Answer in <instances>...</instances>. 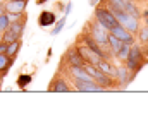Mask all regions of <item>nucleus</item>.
<instances>
[{
	"label": "nucleus",
	"mask_w": 148,
	"mask_h": 120,
	"mask_svg": "<svg viewBox=\"0 0 148 120\" xmlns=\"http://www.w3.org/2000/svg\"><path fill=\"white\" fill-rule=\"evenodd\" d=\"M145 55H147V53H143V46L133 43V45L129 46V53H127V58H126L124 65H126L131 72L138 74V72L145 67V64L148 62V58H145Z\"/></svg>",
	"instance_id": "obj_1"
},
{
	"label": "nucleus",
	"mask_w": 148,
	"mask_h": 120,
	"mask_svg": "<svg viewBox=\"0 0 148 120\" xmlns=\"http://www.w3.org/2000/svg\"><path fill=\"white\" fill-rule=\"evenodd\" d=\"M73 81V87L74 91H79V93H105V89L97 84L93 79L84 81V79H71Z\"/></svg>",
	"instance_id": "obj_6"
},
{
	"label": "nucleus",
	"mask_w": 148,
	"mask_h": 120,
	"mask_svg": "<svg viewBox=\"0 0 148 120\" xmlns=\"http://www.w3.org/2000/svg\"><path fill=\"white\" fill-rule=\"evenodd\" d=\"M0 41H2V33H0Z\"/></svg>",
	"instance_id": "obj_28"
},
{
	"label": "nucleus",
	"mask_w": 148,
	"mask_h": 120,
	"mask_svg": "<svg viewBox=\"0 0 148 120\" xmlns=\"http://www.w3.org/2000/svg\"><path fill=\"white\" fill-rule=\"evenodd\" d=\"M84 31H86V33H88V35H90V36H91V38H93V40L97 41V43H98V45H100V46H102V48H103V50H105V52L112 57L110 48H109V43H107V38H109V29H105V28H103V26H102L95 17H93V19H90V21H88V28H86Z\"/></svg>",
	"instance_id": "obj_2"
},
{
	"label": "nucleus",
	"mask_w": 148,
	"mask_h": 120,
	"mask_svg": "<svg viewBox=\"0 0 148 120\" xmlns=\"http://www.w3.org/2000/svg\"><path fill=\"white\" fill-rule=\"evenodd\" d=\"M48 91H52V93H71L74 91V87L67 82L66 77H62V76H55L52 82H50V86H48Z\"/></svg>",
	"instance_id": "obj_8"
},
{
	"label": "nucleus",
	"mask_w": 148,
	"mask_h": 120,
	"mask_svg": "<svg viewBox=\"0 0 148 120\" xmlns=\"http://www.w3.org/2000/svg\"><path fill=\"white\" fill-rule=\"evenodd\" d=\"M5 12V9H3V3H0V14H3Z\"/></svg>",
	"instance_id": "obj_24"
},
{
	"label": "nucleus",
	"mask_w": 148,
	"mask_h": 120,
	"mask_svg": "<svg viewBox=\"0 0 148 120\" xmlns=\"http://www.w3.org/2000/svg\"><path fill=\"white\" fill-rule=\"evenodd\" d=\"M112 12H114V16H115V19H117V24H119V26L126 28V29L131 31L134 36L138 35V31H140V19L133 17L131 14H127V12H124V10H112Z\"/></svg>",
	"instance_id": "obj_4"
},
{
	"label": "nucleus",
	"mask_w": 148,
	"mask_h": 120,
	"mask_svg": "<svg viewBox=\"0 0 148 120\" xmlns=\"http://www.w3.org/2000/svg\"><path fill=\"white\" fill-rule=\"evenodd\" d=\"M55 21H57V16H55L52 10H43V12L38 16V26H41V28L53 26Z\"/></svg>",
	"instance_id": "obj_12"
},
{
	"label": "nucleus",
	"mask_w": 148,
	"mask_h": 120,
	"mask_svg": "<svg viewBox=\"0 0 148 120\" xmlns=\"http://www.w3.org/2000/svg\"><path fill=\"white\" fill-rule=\"evenodd\" d=\"M5 48H7V43H5V41H0V53L5 52Z\"/></svg>",
	"instance_id": "obj_23"
},
{
	"label": "nucleus",
	"mask_w": 148,
	"mask_h": 120,
	"mask_svg": "<svg viewBox=\"0 0 148 120\" xmlns=\"http://www.w3.org/2000/svg\"><path fill=\"white\" fill-rule=\"evenodd\" d=\"M66 17H67V16L60 17V19L57 21V26H55V28H52V31H50V35H52V36H57V35L64 29V26H66Z\"/></svg>",
	"instance_id": "obj_19"
},
{
	"label": "nucleus",
	"mask_w": 148,
	"mask_h": 120,
	"mask_svg": "<svg viewBox=\"0 0 148 120\" xmlns=\"http://www.w3.org/2000/svg\"><path fill=\"white\" fill-rule=\"evenodd\" d=\"M9 24H10V19H9V14L7 12H3V14H0V33H3L7 28H9Z\"/></svg>",
	"instance_id": "obj_20"
},
{
	"label": "nucleus",
	"mask_w": 148,
	"mask_h": 120,
	"mask_svg": "<svg viewBox=\"0 0 148 120\" xmlns=\"http://www.w3.org/2000/svg\"><path fill=\"white\" fill-rule=\"evenodd\" d=\"M107 43H109V48H110V53H112V57L117 53V50L122 46V41L119 40V38H115L114 35H110L109 33V38H107Z\"/></svg>",
	"instance_id": "obj_16"
},
{
	"label": "nucleus",
	"mask_w": 148,
	"mask_h": 120,
	"mask_svg": "<svg viewBox=\"0 0 148 120\" xmlns=\"http://www.w3.org/2000/svg\"><path fill=\"white\" fill-rule=\"evenodd\" d=\"M21 45H23V41L21 38H17V40H14L12 43H7V48H5V53L12 58V60H16L17 58V53H19V50H21Z\"/></svg>",
	"instance_id": "obj_15"
},
{
	"label": "nucleus",
	"mask_w": 148,
	"mask_h": 120,
	"mask_svg": "<svg viewBox=\"0 0 148 120\" xmlns=\"http://www.w3.org/2000/svg\"><path fill=\"white\" fill-rule=\"evenodd\" d=\"M71 10H73V2H67V3L64 5V10H62V12H64V16H69Z\"/></svg>",
	"instance_id": "obj_22"
},
{
	"label": "nucleus",
	"mask_w": 148,
	"mask_h": 120,
	"mask_svg": "<svg viewBox=\"0 0 148 120\" xmlns=\"http://www.w3.org/2000/svg\"><path fill=\"white\" fill-rule=\"evenodd\" d=\"M129 46H131V45L122 43V46L117 50V53H115L114 57H115V58H119V62H122V64H124V62H126V58H127V53H129Z\"/></svg>",
	"instance_id": "obj_18"
},
{
	"label": "nucleus",
	"mask_w": 148,
	"mask_h": 120,
	"mask_svg": "<svg viewBox=\"0 0 148 120\" xmlns=\"http://www.w3.org/2000/svg\"><path fill=\"white\" fill-rule=\"evenodd\" d=\"M26 2H28V0H26Z\"/></svg>",
	"instance_id": "obj_30"
},
{
	"label": "nucleus",
	"mask_w": 148,
	"mask_h": 120,
	"mask_svg": "<svg viewBox=\"0 0 148 120\" xmlns=\"http://www.w3.org/2000/svg\"><path fill=\"white\" fill-rule=\"evenodd\" d=\"M138 36H140V41L141 43H147L148 41V24L147 26H140V31H138Z\"/></svg>",
	"instance_id": "obj_21"
},
{
	"label": "nucleus",
	"mask_w": 148,
	"mask_h": 120,
	"mask_svg": "<svg viewBox=\"0 0 148 120\" xmlns=\"http://www.w3.org/2000/svg\"><path fill=\"white\" fill-rule=\"evenodd\" d=\"M97 69H98V71H102L103 74L110 76V77H115V74H117V65L110 64V62H109V58H102V60L97 64Z\"/></svg>",
	"instance_id": "obj_13"
},
{
	"label": "nucleus",
	"mask_w": 148,
	"mask_h": 120,
	"mask_svg": "<svg viewBox=\"0 0 148 120\" xmlns=\"http://www.w3.org/2000/svg\"><path fill=\"white\" fill-rule=\"evenodd\" d=\"M31 81H33V76H31V74H19V77H17V81H16V84H17L19 89H24L26 86H29Z\"/></svg>",
	"instance_id": "obj_17"
},
{
	"label": "nucleus",
	"mask_w": 148,
	"mask_h": 120,
	"mask_svg": "<svg viewBox=\"0 0 148 120\" xmlns=\"http://www.w3.org/2000/svg\"><path fill=\"white\" fill-rule=\"evenodd\" d=\"M12 64H14V60H12L5 52H2V53H0V77H3V76L10 71Z\"/></svg>",
	"instance_id": "obj_14"
},
{
	"label": "nucleus",
	"mask_w": 148,
	"mask_h": 120,
	"mask_svg": "<svg viewBox=\"0 0 148 120\" xmlns=\"http://www.w3.org/2000/svg\"><path fill=\"white\" fill-rule=\"evenodd\" d=\"M24 28H26V14H23L19 19H16V21H10V24H9V31L10 33H14L17 38H21L23 36V33H24Z\"/></svg>",
	"instance_id": "obj_11"
},
{
	"label": "nucleus",
	"mask_w": 148,
	"mask_h": 120,
	"mask_svg": "<svg viewBox=\"0 0 148 120\" xmlns=\"http://www.w3.org/2000/svg\"><path fill=\"white\" fill-rule=\"evenodd\" d=\"M93 17H95V19L105 28V29H109V31H110L112 28L117 26V19H115L114 12H112L107 5H98V7H95V14H93Z\"/></svg>",
	"instance_id": "obj_3"
},
{
	"label": "nucleus",
	"mask_w": 148,
	"mask_h": 120,
	"mask_svg": "<svg viewBox=\"0 0 148 120\" xmlns=\"http://www.w3.org/2000/svg\"><path fill=\"white\" fill-rule=\"evenodd\" d=\"M45 2H48V0H36V3H38V5H41V3H45Z\"/></svg>",
	"instance_id": "obj_25"
},
{
	"label": "nucleus",
	"mask_w": 148,
	"mask_h": 120,
	"mask_svg": "<svg viewBox=\"0 0 148 120\" xmlns=\"http://www.w3.org/2000/svg\"><path fill=\"white\" fill-rule=\"evenodd\" d=\"M26 5H28L26 0H5V2H3V9H5V12L9 14V19H10V21L19 19V17L24 14Z\"/></svg>",
	"instance_id": "obj_5"
},
{
	"label": "nucleus",
	"mask_w": 148,
	"mask_h": 120,
	"mask_svg": "<svg viewBox=\"0 0 148 120\" xmlns=\"http://www.w3.org/2000/svg\"><path fill=\"white\" fill-rule=\"evenodd\" d=\"M133 2H145V0H133Z\"/></svg>",
	"instance_id": "obj_26"
},
{
	"label": "nucleus",
	"mask_w": 148,
	"mask_h": 120,
	"mask_svg": "<svg viewBox=\"0 0 148 120\" xmlns=\"http://www.w3.org/2000/svg\"><path fill=\"white\" fill-rule=\"evenodd\" d=\"M110 35H114L115 38H119V40L122 41V43H126V45H133L134 43V35L131 33V31H127L126 28H122V26H115V28H112L110 31H109Z\"/></svg>",
	"instance_id": "obj_9"
},
{
	"label": "nucleus",
	"mask_w": 148,
	"mask_h": 120,
	"mask_svg": "<svg viewBox=\"0 0 148 120\" xmlns=\"http://www.w3.org/2000/svg\"><path fill=\"white\" fill-rule=\"evenodd\" d=\"M3 2H5V0H0V3H3Z\"/></svg>",
	"instance_id": "obj_27"
},
{
	"label": "nucleus",
	"mask_w": 148,
	"mask_h": 120,
	"mask_svg": "<svg viewBox=\"0 0 148 120\" xmlns=\"http://www.w3.org/2000/svg\"><path fill=\"white\" fill-rule=\"evenodd\" d=\"M62 62H67V65H83L84 64V60H83V57H81V53H79L76 45H73L71 48H67Z\"/></svg>",
	"instance_id": "obj_10"
},
{
	"label": "nucleus",
	"mask_w": 148,
	"mask_h": 120,
	"mask_svg": "<svg viewBox=\"0 0 148 120\" xmlns=\"http://www.w3.org/2000/svg\"><path fill=\"white\" fill-rule=\"evenodd\" d=\"M98 2H105V0H98Z\"/></svg>",
	"instance_id": "obj_29"
},
{
	"label": "nucleus",
	"mask_w": 148,
	"mask_h": 120,
	"mask_svg": "<svg viewBox=\"0 0 148 120\" xmlns=\"http://www.w3.org/2000/svg\"><path fill=\"white\" fill-rule=\"evenodd\" d=\"M136 77V74L134 72H131L126 65H117V74H115V79L119 82V89H126L129 84H131V81Z\"/></svg>",
	"instance_id": "obj_7"
}]
</instances>
